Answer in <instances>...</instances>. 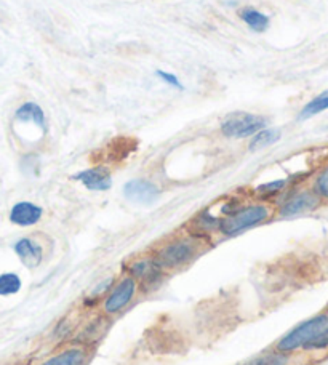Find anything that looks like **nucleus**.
Instances as JSON below:
<instances>
[{"instance_id": "3", "label": "nucleus", "mask_w": 328, "mask_h": 365, "mask_svg": "<svg viewBox=\"0 0 328 365\" xmlns=\"http://www.w3.org/2000/svg\"><path fill=\"white\" fill-rule=\"evenodd\" d=\"M328 325V314H319L316 317L307 319L306 322L299 324L293 330L288 331L285 336H282L275 344V351L284 354H292L297 349L306 348L314 338L319 334H322V330Z\"/></svg>"}, {"instance_id": "1", "label": "nucleus", "mask_w": 328, "mask_h": 365, "mask_svg": "<svg viewBox=\"0 0 328 365\" xmlns=\"http://www.w3.org/2000/svg\"><path fill=\"white\" fill-rule=\"evenodd\" d=\"M202 252V239L194 236L175 237L162 244L159 249L153 252V257L160 268L170 272L185 268L199 257Z\"/></svg>"}, {"instance_id": "20", "label": "nucleus", "mask_w": 328, "mask_h": 365, "mask_svg": "<svg viewBox=\"0 0 328 365\" xmlns=\"http://www.w3.org/2000/svg\"><path fill=\"white\" fill-rule=\"evenodd\" d=\"M114 284H116L114 277H106L104 280H101L100 284L95 285L93 289L90 290L87 298H85V304H95L98 302H101V299L108 295V292L113 289Z\"/></svg>"}, {"instance_id": "16", "label": "nucleus", "mask_w": 328, "mask_h": 365, "mask_svg": "<svg viewBox=\"0 0 328 365\" xmlns=\"http://www.w3.org/2000/svg\"><path fill=\"white\" fill-rule=\"evenodd\" d=\"M280 140V132L277 128H262L260 130L258 133H255L252 136V141L248 148H250V151L257 153L261 151V149L272 146L274 143H277Z\"/></svg>"}, {"instance_id": "7", "label": "nucleus", "mask_w": 328, "mask_h": 365, "mask_svg": "<svg viewBox=\"0 0 328 365\" xmlns=\"http://www.w3.org/2000/svg\"><path fill=\"white\" fill-rule=\"evenodd\" d=\"M123 194L125 197L135 204L150 205L160 197V189L157 187L153 181L136 178L130 180L125 186H123Z\"/></svg>"}, {"instance_id": "10", "label": "nucleus", "mask_w": 328, "mask_h": 365, "mask_svg": "<svg viewBox=\"0 0 328 365\" xmlns=\"http://www.w3.org/2000/svg\"><path fill=\"white\" fill-rule=\"evenodd\" d=\"M72 180L82 182V185L90 189V191H108V189L113 186V177H111L109 168L103 165L78 172L72 177Z\"/></svg>"}, {"instance_id": "8", "label": "nucleus", "mask_w": 328, "mask_h": 365, "mask_svg": "<svg viewBox=\"0 0 328 365\" xmlns=\"http://www.w3.org/2000/svg\"><path fill=\"white\" fill-rule=\"evenodd\" d=\"M90 361V349L85 344H72L63 348L34 365H87Z\"/></svg>"}, {"instance_id": "23", "label": "nucleus", "mask_w": 328, "mask_h": 365, "mask_svg": "<svg viewBox=\"0 0 328 365\" xmlns=\"http://www.w3.org/2000/svg\"><path fill=\"white\" fill-rule=\"evenodd\" d=\"M316 194H319L320 197L328 199V170H325L324 173L319 175V178L316 180Z\"/></svg>"}, {"instance_id": "22", "label": "nucleus", "mask_w": 328, "mask_h": 365, "mask_svg": "<svg viewBox=\"0 0 328 365\" xmlns=\"http://www.w3.org/2000/svg\"><path fill=\"white\" fill-rule=\"evenodd\" d=\"M328 348V325L322 330V334H319L314 340L307 344L304 349H325Z\"/></svg>"}, {"instance_id": "17", "label": "nucleus", "mask_w": 328, "mask_h": 365, "mask_svg": "<svg viewBox=\"0 0 328 365\" xmlns=\"http://www.w3.org/2000/svg\"><path fill=\"white\" fill-rule=\"evenodd\" d=\"M23 280L15 272L0 274V297H11L21 290Z\"/></svg>"}, {"instance_id": "4", "label": "nucleus", "mask_w": 328, "mask_h": 365, "mask_svg": "<svg viewBox=\"0 0 328 365\" xmlns=\"http://www.w3.org/2000/svg\"><path fill=\"white\" fill-rule=\"evenodd\" d=\"M138 292H140V285L136 280L130 276H123L122 279L116 280L113 289L108 292V295L101 299V312L108 317H114L127 309L128 306L133 303Z\"/></svg>"}, {"instance_id": "14", "label": "nucleus", "mask_w": 328, "mask_h": 365, "mask_svg": "<svg viewBox=\"0 0 328 365\" xmlns=\"http://www.w3.org/2000/svg\"><path fill=\"white\" fill-rule=\"evenodd\" d=\"M15 117L19 122H32V123H36L37 127H41L42 130H47V127H45L43 109L36 103L28 101V103L21 104V106L16 109Z\"/></svg>"}, {"instance_id": "21", "label": "nucleus", "mask_w": 328, "mask_h": 365, "mask_svg": "<svg viewBox=\"0 0 328 365\" xmlns=\"http://www.w3.org/2000/svg\"><path fill=\"white\" fill-rule=\"evenodd\" d=\"M285 186H287V180H275L271 182H266V185L258 186L257 189H255V192L262 195V197H269V195L280 192Z\"/></svg>"}, {"instance_id": "12", "label": "nucleus", "mask_w": 328, "mask_h": 365, "mask_svg": "<svg viewBox=\"0 0 328 365\" xmlns=\"http://www.w3.org/2000/svg\"><path fill=\"white\" fill-rule=\"evenodd\" d=\"M319 205L317 195L309 191H303L294 194L293 197L285 200V204L280 208L282 217H297V215L314 210Z\"/></svg>"}, {"instance_id": "15", "label": "nucleus", "mask_w": 328, "mask_h": 365, "mask_svg": "<svg viewBox=\"0 0 328 365\" xmlns=\"http://www.w3.org/2000/svg\"><path fill=\"white\" fill-rule=\"evenodd\" d=\"M239 16L248 28L253 29L255 32H265L269 28V16L265 13L258 11L252 6H245L239 11Z\"/></svg>"}, {"instance_id": "5", "label": "nucleus", "mask_w": 328, "mask_h": 365, "mask_svg": "<svg viewBox=\"0 0 328 365\" xmlns=\"http://www.w3.org/2000/svg\"><path fill=\"white\" fill-rule=\"evenodd\" d=\"M123 269H125L127 276L136 280L140 289H155L167 274L160 268L159 263L155 262L153 255L131 259V262L123 266Z\"/></svg>"}, {"instance_id": "18", "label": "nucleus", "mask_w": 328, "mask_h": 365, "mask_svg": "<svg viewBox=\"0 0 328 365\" xmlns=\"http://www.w3.org/2000/svg\"><path fill=\"white\" fill-rule=\"evenodd\" d=\"M327 109H328V91H324V93H320L319 96L314 98V100H311L303 109H301L299 120L311 119V117L317 115Z\"/></svg>"}, {"instance_id": "13", "label": "nucleus", "mask_w": 328, "mask_h": 365, "mask_svg": "<svg viewBox=\"0 0 328 365\" xmlns=\"http://www.w3.org/2000/svg\"><path fill=\"white\" fill-rule=\"evenodd\" d=\"M220 221H221V218L215 217V215L210 213V210L200 212L191 223V236L202 239L210 232L218 231L220 230Z\"/></svg>"}, {"instance_id": "2", "label": "nucleus", "mask_w": 328, "mask_h": 365, "mask_svg": "<svg viewBox=\"0 0 328 365\" xmlns=\"http://www.w3.org/2000/svg\"><path fill=\"white\" fill-rule=\"evenodd\" d=\"M271 217V208L265 204H252L239 207L237 210L222 217L220 221V232L226 237H234L250 227L265 223Z\"/></svg>"}, {"instance_id": "24", "label": "nucleus", "mask_w": 328, "mask_h": 365, "mask_svg": "<svg viewBox=\"0 0 328 365\" xmlns=\"http://www.w3.org/2000/svg\"><path fill=\"white\" fill-rule=\"evenodd\" d=\"M155 74L159 76V79H162L163 82H167L168 86H172V87L178 88V90H183V88H185V86H183V83L180 82L178 76H175V74H172V73H167V71H157Z\"/></svg>"}, {"instance_id": "9", "label": "nucleus", "mask_w": 328, "mask_h": 365, "mask_svg": "<svg viewBox=\"0 0 328 365\" xmlns=\"http://www.w3.org/2000/svg\"><path fill=\"white\" fill-rule=\"evenodd\" d=\"M13 250H15L19 262H21L28 269L39 268L45 258V250L42 244L31 237L19 239L15 247H13Z\"/></svg>"}, {"instance_id": "19", "label": "nucleus", "mask_w": 328, "mask_h": 365, "mask_svg": "<svg viewBox=\"0 0 328 365\" xmlns=\"http://www.w3.org/2000/svg\"><path fill=\"white\" fill-rule=\"evenodd\" d=\"M290 359H288V354L279 353V351H267V353H262L257 357H253L245 364L242 365H288Z\"/></svg>"}, {"instance_id": "11", "label": "nucleus", "mask_w": 328, "mask_h": 365, "mask_svg": "<svg viewBox=\"0 0 328 365\" xmlns=\"http://www.w3.org/2000/svg\"><path fill=\"white\" fill-rule=\"evenodd\" d=\"M42 207L32 204V202L28 200H21L16 202V204L11 207L9 218L13 225H16L19 227H29L37 225L39 221L42 220Z\"/></svg>"}, {"instance_id": "6", "label": "nucleus", "mask_w": 328, "mask_h": 365, "mask_svg": "<svg viewBox=\"0 0 328 365\" xmlns=\"http://www.w3.org/2000/svg\"><path fill=\"white\" fill-rule=\"evenodd\" d=\"M265 117L248 113H235L221 123V133L227 138H248L266 128Z\"/></svg>"}]
</instances>
